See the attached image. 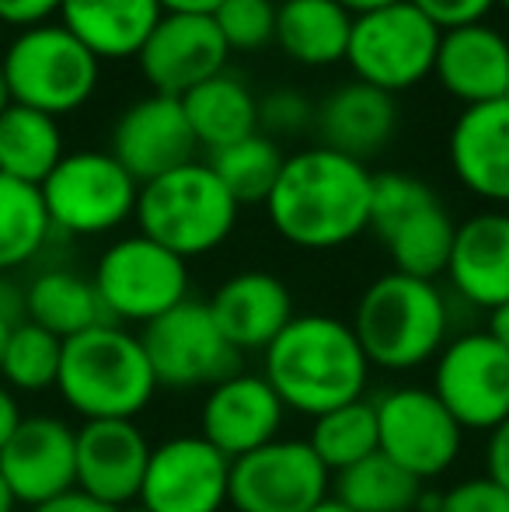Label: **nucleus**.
<instances>
[{
	"label": "nucleus",
	"instance_id": "nucleus-1",
	"mask_svg": "<svg viewBox=\"0 0 509 512\" xmlns=\"http://www.w3.org/2000/svg\"><path fill=\"white\" fill-rule=\"evenodd\" d=\"M374 175L332 147H307L283 161L265 199L269 223L300 251H335L370 230Z\"/></svg>",
	"mask_w": 509,
	"mask_h": 512
},
{
	"label": "nucleus",
	"instance_id": "nucleus-2",
	"mask_svg": "<svg viewBox=\"0 0 509 512\" xmlns=\"http://www.w3.org/2000/svg\"><path fill=\"white\" fill-rule=\"evenodd\" d=\"M370 370L353 324L335 314H293L262 352V377L286 411L307 418L367 398Z\"/></svg>",
	"mask_w": 509,
	"mask_h": 512
},
{
	"label": "nucleus",
	"instance_id": "nucleus-3",
	"mask_svg": "<svg viewBox=\"0 0 509 512\" xmlns=\"http://www.w3.org/2000/svg\"><path fill=\"white\" fill-rule=\"evenodd\" d=\"M349 324L370 366L384 373H412L433 363L450 342V304L433 279L391 269L360 293Z\"/></svg>",
	"mask_w": 509,
	"mask_h": 512
},
{
	"label": "nucleus",
	"instance_id": "nucleus-4",
	"mask_svg": "<svg viewBox=\"0 0 509 512\" xmlns=\"http://www.w3.org/2000/svg\"><path fill=\"white\" fill-rule=\"evenodd\" d=\"M56 391L84 422H136L157 394V377L140 335L102 321L63 342Z\"/></svg>",
	"mask_w": 509,
	"mask_h": 512
},
{
	"label": "nucleus",
	"instance_id": "nucleus-5",
	"mask_svg": "<svg viewBox=\"0 0 509 512\" xmlns=\"http://www.w3.org/2000/svg\"><path fill=\"white\" fill-rule=\"evenodd\" d=\"M238 213V199L220 185L210 164L189 161L140 185L133 220L143 237L189 262L217 251L238 227Z\"/></svg>",
	"mask_w": 509,
	"mask_h": 512
},
{
	"label": "nucleus",
	"instance_id": "nucleus-6",
	"mask_svg": "<svg viewBox=\"0 0 509 512\" xmlns=\"http://www.w3.org/2000/svg\"><path fill=\"white\" fill-rule=\"evenodd\" d=\"M0 70L7 77L14 105L60 119L91 102L102 77V60L60 21H46L7 42Z\"/></svg>",
	"mask_w": 509,
	"mask_h": 512
},
{
	"label": "nucleus",
	"instance_id": "nucleus-7",
	"mask_svg": "<svg viewBox=\"0 0 509 512\" xmlns=\"http://www.w3.org/2000/svg\"><path fill=\"white\" fill-rule=\"evenodd\" d=\"M370 227L384 241L394 272L433 279L447 272L457 223L422 178L381 171L370 192Z\"/></svg>",
	"mask_w": 509,
	"mask_h": 512
},
{
	"label": "nucleus",
	"instance_id": "nucleus-8",
	"mask_svg": "<svg viewBox=\"0 0 509 512\" xmlns=\"http://www.w3.org/2000/svg\"><path fill=\"white\" fill-rule=\"evenodd\" d=\"M91 283L112 324L147 328L150 321L189 300V262L136 230L98 255Z\"/></svg>",
	"mask_w": 509,
	"mask_h": 512
},
{
	"label": "nucleus",
	"instance_id": "nucleus-9",
	"mask_svg": "<svg viewBox=\"0 0 509 512\" xmlns=\"http://www.w3.org/2000/svg\"><path fill=\"white\" fill-rule=\"evenodd\" d=\"M39 192L56 234L102 237L133 220L140 182L109 150H70Z\"/></svg>",
	"mask_w": 509,
	"mask_h": 512
},
{
	"label": "nucleus",
	"instance_id": "nucleus-10",
	"mask_svg": "<svg viewBox=\"0 0 509 512\" xmlns=\"http://www.w3.org/2000/svg\"><path fill=\"white\" fill-rule=\"evenodd\" d=\"M440 35L443 32L419 7L398 0V4L356 14L349 28L346 63L360 84L398 95L433 74Z\"/></svg>",
	"mask_w": 509,
	"mask_h": 512
},
{
	"label": "nucleus",
	"instance_id": "nucleus-11",
	"mask_svg": "<svg viewBox=\"0 0 509 512\" xmlns=\"http://www.w3.org/2000/svg\"><path fill=\"white\" fill-rule=\"evenodd\" d=\"M377 450L415 481H433L457 464L464 429L454 422L433 387H387L374 398Z\"/></svg>",
	"mask_w": 509,
	"mask_h": 512
},
{
	"label": "nucleus",
	"instance_id": "nucleus-12",
	"mask_svg": "<svg viewBox=\"0 0 509 512\" xmlns=\"http://www.w3.org/2000/svg\"><path fill=\"white\" fill-rule=\"evenodd\" d=\"M140 342L157 377V387H171V391L206 387L210 391L213 384L238 373L241 352H234L231 342L220 335L203 300L189 297L171 307L168 314H161L140 331Z\"/></svg>",
	"mask_w": 509,
	"mask_h": 512
},
{
	"label": "nucleus",
	"instance_id": "nucleus-13",
	"mask_svg": "<svg viewBox=\"0 0 509 512\" xmlns=\"http://www.w3.org/2000/svg\"><path fill=\"white\" fill-rule=\"evenodd\" d=\"M332 499V471L307 439H272L231 460L227 506L234 512H311Z\"/></svg>",
	"mask_w": 509,
	"mask_h": 512
},
{
	"label": "nucleus",
	"instance_id": "nucleus-14",
	"mask_svg": "<svg viewBox=\"0 0 509 512\" xmlns=\"http://www.w3.org/2000/svg\"><path fill=\"white\" fill-rule=\"evenodd\" d=\"M433 394L464 432H492L509 418V352L485 331L450 338L433 359Z\"/></svg>",
	"mask_w": 509,
	"mask_h": 512
},
{
	"label": "nucleus",
	"instance_id": "nucleus-15",
	"mask_svg": "<svg viewBox=\"0 0 509 512\" xmlns=\"http://www.w3.org/2000/svg\"><path fill=\"white\" fill-rule=\"evenodd\" d=\"M231 488V460L203 436H171L150 450L140 506L150 512H220Z\"/></svg>",
	"mask_w": 509,
	"mask_h": 512
},
{
	"label": "nucleus",
	"instance_id": "nucleus-16",
	"mask_svg": "<svg viewBox=\"0 0 509 512\" xmlns=\"http://www.w3.org/2000/svg\"><path fill=\"white\" fill-rule=\"evenodd\" d=\"M227 49L217 21L199 14H161L154 32L136 53L143 81L154 95L182 98L227 70Z\"/></svg>",
	"mask_w": 509,
	"mask_h": 512
},
{
	"label": "nucleus",
	"instance_id": "nucleus-17",
	"mask_svg": "<svg viewBox=\"0 0 509 512\" xmlns=\"http://www.w3.org/2000/svg\"><path fill=\"white\" fill-rule=\"evenodd\" d=\"M0 474L28 509L77 488V429L56 415H25L0 450Z\"/></svg>",
	"mask_w": 509,
	"mask_h": 512
},
{
	"label": "nucleus",
	"instance_id": "nucleus-18",
	"mask_svg": "<svg viewBox=\"0 0 509 512\" xmlns=\"http://www.w3.org/2000/svg\"><path fill=\"white\" fill-rule=\"evenodd\" d=\"M196 150L199 147L189 129V119H185L182 98L150 91V95L136 98L112 126L109 154L140 185L196 161Z\"/></svg>",
	"mask_w": 509,
	"mask_h": 512
},
{
	"label": "nucleus",
	"instance_id": "nucleus-19",
	"mask_svg": "<svg viewBox=\"0 0 509 512\" xmlns=\"http://www.w3.org/2000/svg\"><path fill=\"white\" fill-rule=\"evenodd\" d=\"M286 405L262 373H231L213 384L199 408V436L227 460H238L258 446L279 439Z\"/></svg>",
	"mask_w": 509,
	"mask_h": 512
},
{
	"label": "nucleus",
	"instance_id": "nucleus-20",
	"mask_svg": "<svg viewBox=\"0 0 509 512\" xmlns=\"http://www.w3.org/2000/svg\"><path fill=\"white\" fill-rule=\"evenodd\" d=\"M150 450L154 446L136 422H84L77 429V488L112 509L133 506L140 499Z\"/></svg>",
	"mask_w": 509,
	"mask_h": 512
},
{
	"label": "nucleus",
	"instance_id": "nucleus-21",
	"mask_svg": "<svg viewBox=\"0 0 509 512\" xmlns=\"http://www.w3.org/2000/svg\"><path fill=\"white\" fill-rule=\"evenodd\" d=\"M447 154L471 196L509 206V98L464 108L450 126Z\"/></svg>",
	"mask_w": 509,
	"mask_h": 512
},
{
	"label": "nucleus",
	"instance_id": "nucleus-22",
	"mask_svg": "<svg viewBox=\"0 0 509 512\" xmlns=\"http://www.w3.org/2000/svg\"><path fill=\"white\" fill-rule=\"evenodd\" d=\"M206 307L234 352H265L272 338L293 321L290 286L262 269L224 279Z\"/></svg>",
	"mask_w": 509,
	"mask_h": 512
},
{
	"label": "nucleus",
	"instance_id": "nucleus-23",
	"mask_svg": "<svg viewBox=\"0 0 509 512\" xmlns=\"http://www.w3.org/2000/svg\"><path fill=\"white\" fill-rule=\"evenodd\" d=\"M443 276L454 293L478 310H492L509 300V213L482 209L457 223L454 248Z\"/></svg>",
	"mask_w": 509,
	"mask_h": 512
},
{
	"label": "nucleus",
	"instance_id": "nucleus-24",
	"mask_svg": "<svg viewBox=\"0 0 509 512\" xmlns=\"http://www.w3.org/2000/svg\"><path fill=\"white\" fill-rule=\"evenodd\" d=\"M433 77L464 108L509 98V39L485 21L450 28L440 35Z\"/></svg>",
	"mask_w": 509,
	"mask_h": 512
},
{
	"label": "nucleus",
	"instance_id": "nucleus-25",
	"mask_svg": "<svg viewBox=\"0 0 509 512\" xmlns=\"http://www.w3.org/2000/svg\"><path fill=\"white\" fill-rule=\"evenodd\" d=\"M314 122L321 129V147H332L367 164V157L381 154L391 143L394 129H398V105L387 91L353 81L335 88L318 105Z\"/></svg>",
	"mask_w": 509,
	"mask_h": 512
},
{
	"label": "nucleus",
	"instance_id": "nucleus-26",
	"mask_svg": "<svg viewBox=\"0 0 509 512\" xmlns=\"http://www.w3.org/2000/svg\"><path fill=\"white\" fill-rule=\"evenodd\" d=\"M161 14L157 0H63L56 18L98 60H136Z\"/></svg>",
	"mask_w": 509,
	"mask_h": 512
},
{
	"label": "nucleus",
	"instance_id": "nucleus-27",
	"mask_svg": "<svg viewBox=\"0 0 509 512\" xmlns=\"http://www.w3.org/2000/svg\"><path fill=\"white\" fill-rule=\"evenodd\" d=\"M353 14L335 0L276 4V42L300 67H332L346 60Z\"/></svg>",
	"mask_w": 509,
	"mask_h": 512
},
{
	"label": "nucleus",
	"instance_id": "nucleus-28",
	"mask_svg": "<svg viewBox=\"0 0 509 512\" xmlns=\"http://www.w3.org/2000/svg\"><path fill=\"white\" fill-rule=\"evenodd\" d=\"M182 108L196 147L210 154L258 133V98L241 77L227 70L182 95Z\"/></svg>",
	"mask_w": 509,
	"mask_h": 512
},
{
	"label": "nucleus",
	"instance_id": "nucleus-29",
	"mask_svg": "<svg viewBox=\"0 0 509 512\" xmlns=\"http://www.w3.org/2000/svg\"><path fill=\"white\" fill-rule=\"evenodd\" d=\"M25 321L46 328L60 342L109 321L95 283L74 269H46L25 286Z\"/></svg>",
	"mask_w": 509,
	"mask_h": 512
},
{
	"label": "nucleus",
	"instance_id": "nucleus-30",
	"mask_svg": "<svg viewBox=\"0 0 509 512\" xmlns=\"http://www.w3.org/2000/svg\"><path fill=\"white\" fill-rule=\"evenodd\" d=\"M60 119L35 112L25 105H11L0 112V175L28 185H42L49 171L63 161Z\"/></svg>",
	"mask_w": 509,
	"mask_h": 512
},
{
	"label": "nucleus",
	"instance_id": "nucleus-31",
	"mask_svg": "<svg viewBox=\"0 0 509 512\" xmlns=\"http://www.w3.org/2000/svg\"><path fill=\"white\" fill-rule=\"evenodd\" d=\"M53 234L39 185L0 175V276L32 265Z\"/></svg>",
	"mask_w": 509,
	"mask_h": 512
},
{
	"label": "nucleus",
	"instance_id": "nucleus-32",
	"mask_svg": "<svg viewBox=\"0 0 509 512\" xmlns=\"http://www.w3.org/2000/svg\"><path fill=\"white\" fill-rule=\"evenodd\" d=\"M332 492V499L349 512H415L422 502V481L377 450L374 457L335 474Z\"/></svg>",
	"mask_w": 509,
	"mask_h": 512
},
{
	"label": "nucleus",
	"instance_id": "nucleus-33",
	"mask_svg": "<svg viewBox=\"0 0 509 512\" xmlns=\"http://www.w3.org/2000/svg\"><path fill=\"white\" fill-rule=\"evenodd\" d=\"M311 450L318 453L321 464L332 471V478L339 471H349L360 460L377 453V411L374 401L360 398L349 401L342 408H332L325 415L314 418L311 436H307Z\"/></svg>",
	"mask_w": 509,
	"mask_h": 512
},
{
	"label": "nucleus",
	"instance_id": "nucleus-34",
	"mask_svg": "<svg viewBox=\"0 0 509 512\" xmlns=\"http://www.w3.org/2000/svg\"><path fill=\"white\" fill-rule=\"evenodd\" d=\"M283 161L286 157L276 147V140H269L265 133H252L231 147L213 150L206 164L220 178V185L238 199V206H248L269 199L272 185L283 171Z\"/></svg>",
	"mask_w": 509,
	"mask_h": 512
},
{
	"label": "nucleus",
	"instance_id": "nucleus-35",
	"mask_svg": "<svg viewBox=\"0 0 509 512\" xmlns=\"http://www.w3.org/2000/svg\"><path fill=\"white\" fill-rule=\"evenodd\" d=\"M60 356L63 342L56 335H49L46 328H39L32 321L14 324L4 345V359H0L4 387L21 394L49 391V387H56V377H60Z\"/></svg>",
	"mask_w": 509,
	"mask_h": 512
},
{
	"label": "nucleus",
	"instance_id": "nucleus-36",
	"mask_svg": "<svg viewBox=\"0 0 509 512\" xmlns=\"http://www.w3.org/2000/svg\"><path fill=\"white\" fill-rule=\"evenodd\" d=\"M231 53H258L276 42V4L272 0H224L213 11Z\"/></svg>",
	"mask_w": 509,
	"mask_h": 512
},
{
	"label": "nucleus",
	"instance_id": "nucleus-37",
	"mask_svg": "<svg viewBox=\"0 0 509 512\" xmlns=\"http://www.w3.org/2000/svg\"><path fill=\"white\" fill-rule=\"evenodd\" d=\"M314 108L311 98L297 88H276L265 98H258V133L265 129V136H297L307 126H314Z\"/></svg>",
	"mask_w": 509,
	"mask_h": 512
},
{
	"label": "nucleus",
	"instance_id": "nucleus-38",
	"mask_svg": "<svg viewBox=\"0 0 509 512\" xmlns=\"http://www.w3.org/2000/svg\"><path fill=\"white\" fill-rule=\"evenodd\" d=\"M422 512H509V492L492 478H464L440 495H422Z\"/></svg>",
	"mask_w": 509,
	"mask_h": 512
},
{
	"label": "nucleus",
	"instance_id": "nucleus-39",
	"mask_svg": "<svg viewBox=\"0 0 509 512\" xmlns=\"http://www.w3.org/2000/svg\"><path fill=\"white\" fill-rule=\"evenodd\" d=\"M408 4L419 7L440 32H450V28L485 21V14H489L499 0H408Z\"/></svg>",
	"mask_w": 509,
	"mask_h": 512
},
{
	"label": "nucleus",
	"instance_id": "nucleus-40",
	"mask_svg": "<svg viewBox=\"0 0 509 512\" xmlns=\"http://www.w3.org/2000/svg\"><path fill=\"white\" fill-rule=\"evenodd\" d=\"M63 0H0V28H14V32H25V28L46 25L60 14Z\"/></svg>",
	"mask_w": 509,
	"mask_h": 512
},
{
	"label": "nucleus",
	"instance_id": "nucleus-41",
	"mask_svg": "<svg viewBox=\"0 0 509 512\" xmlns=\"http://www.w3.org/2000/svg\"><path fill=\"white\" fill-rule=\"evenodd\" d=\"M485 478H492L503 492H509V418L489 432V443H485Z\"/></svg>",
	"mask_w": 509,
	"mask_h": 512
},
{
	"label": "nucleus",
	"instance_id": "nucleus-42",
	"mask_svg": "<svg viewBox=\"0 0 509 512\" xmlns=\"http://www.w3.org/2000/svg\"><path fill=\"white\" fill-rule=\"evenodd\" d=\"M28 512H119V509L91 499V495H84L81 488H70V492L56 495V499H49V502H39V506H32Z\"/></svg>",
	"mask_w": 509,
	"mask_h": 512
},
{
	"label": "nucleus",
	"instance_id": "nucleus-43",
	"mask_svg": "<svg viewBox=\"0 0 509 512\" xmlns=\"http://www.w3.org/2000/svg\"><path fill=\"white\" fill-rule=\"evenodd\" d=\"M0 321L7 324L25 321V290L11 276H0Z\"/></svg>",
	"mask_w": 509,
	"mask_h": 512
},
{
	"label": "nucleus",
	"instance_id": "nucleus-44",
	"mask_svg": "<svg viewBox=\"0 0 509 512\" xmlns=\"http://www.w3.org/2000/svg\"><path fill=\"white\" fill-rule=\"evenodd\" d=\"M21 405H18V398H14V391L11 387H4L0 384V450L7 446V439L14 436V429L21 425Z\"/></svg>",
	"mask_w": 509,
	"mask_h": 512
},
{
	"label": "nucleus",
	"instance_id": "nucleus-45",
	"mask_svg": "<svg viewBox=\"0 0 509 512\" xmlns=\"http://www.w3.org/2000/svg\"><path fill=\"white\" fill-rule=\"evenodd\" d=\"M164 14H199V18H213L224 0H157Z\"/></svg>",
	"mask_w": 509,
	"mask_h": 512
},
{
	"label": "nucleus",
	"instance_id": "nucleus-46",
	"mask_svg": "<svg viewBox=\"0 0 509 512\" xmlns=\"http://www.w3.org/2000/svg\"><path fill=\"white\" fill-rule=\"evenodd\" d=\"M485 335H489L492 342H499L509 352V300H506V304H499V307L489 310V324H485Z\"/></svg>",
	"mask_w": 509,
	"mask_h": 512
},
{
	"label": "nucleus",
	"instance_id": "nucleus-47",
	"mask_svg": "<svg viewBox=\"0 0 509 512\" xmlns=\"http://www.w3.org/2000/svg\"><path fill=\"white\" fill-rule=\"evenodd\" d=\"M335 4H342L349 14H367V11H377V7H387V4H398V0H335Z\"/></svg>",
	"mask_w": 509,
	"mask_h": 512
},
{
	"label": "nucleus",
	"instance_id": "nucleus-48",
	"mask_svg": "<svg viewBox=\"0 0 509 512\" xmlns=\"http://www.w3.org/2000/svg\"><path fill=\"white\" fill-rule=\"evenodd\" d=\"M18 509V499H14V492L7 488L4 474H0V512H14Z\"/></svg>",
	"mask_w": 509,
	"mask_h": 512
},
{
	"label": "nucleus",
	"instance_id": "nucleus-49",
	"mask_svg": "<svg viewBox=\"0 0 509 512\" xmlns=\"http://www.w3.org/2000/svg\"><path fill=\"white\" fill-rule=\"evenodd\" d=\"M14 102H11V91H7V77H4V70H0V112L4 108H11Z\"/></svg>",
	"mask_w": 509,
	"mask_h": 512
},
{
	"label": "nucleus",
	"instance_id": "nucleus-50",
	"mask_svg": "<svg viewBox=\"0 0 509 512\" xmlns=\"http://www.w3.org/2000/svg\"><path fill=\"white\" fill-rule=\"evenodd\" d=\"M311 512H349V509L342 506V502H335V499H325V502H321L318 509H311Z\"/></svg>",
	"mask_w": 509,
	"mask_h": 512
},
{
	"label": "nucleus",
	"instance_id": "nucleus-51",
	"mask_svg": "<svg viewBox=\"0 0 509 512\" xmlns=\"http://www.w3.org/2000/svg\"><path fill=\"white\" fill-rule=\"evenodd\" d=\"M11 328H14V324L0 321V359H4V345H7V335H11Z\"/></svg>",
	"mask_w": 509,
	"mask_h": 512
},
{
	"label": "nucleus",
	"instance_id": "nucleus-52",
	"mask_svg": "<svg viewBox=\"0 0 509 512\" xmlns=\"http://www.w3.org/2000/svg\"><path fill=\"white\" fill-rule=\"evenodd\" d=\"M119 512H150V509H143L140 502H133V506H126V509H119Z\"/></svg>",
	"mask_w": 509,
	"mask_h": 512
},
{
	"label": "nucleus",
	"instance_id": "nucleus-53",
	"mask_svg": "<svg viewBox=\"0 0 509 512\" xmlns=\"http://www.w3.org/2000/svg\"><path fill=\"white\" fill-rule=\"evenodd\" d=\"M499 4H503V7H506V11H509V0H499Z\"/></svg>",
	"mask_w": 509,
	"mask_h": 512
}]
</instances>
